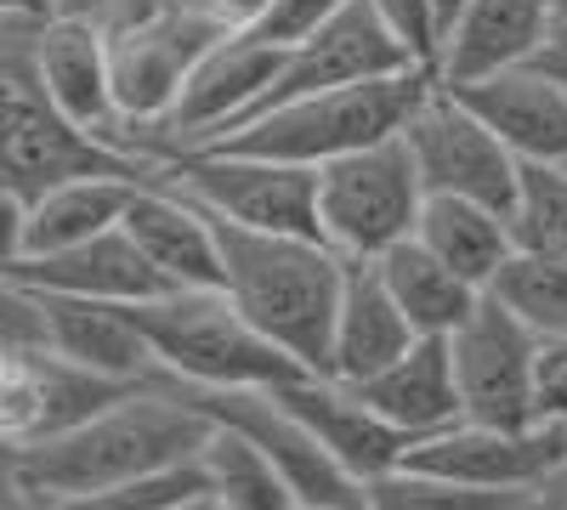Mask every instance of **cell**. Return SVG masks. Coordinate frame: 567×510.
I'll return each instance as SVG.
<instances>
[{
    "label": "cell",
    "mask_w": 567,
    "mask_h": 510,
    "mask_svg": "<svg viewBox=\"0 0 567 510\" xmlns=\"http://www.w3.org/2000/svg\"><path fill=\"white\" fill-rule=\"evenodd\" d=\"M205 437H210L205 414L171 381L148 375L125 397H114L109 408H97L91 420H80L74 431L23 448L18 482L34 488L40 499H69V493H91V488H114V482L194 466Z\"/></svg>",
    "instance_id": "6da1fadb"
},
{
    "label": "cell",
    "mask_w": 567,
    "mask_h": 510,
    "mask_svg": "<svg viewBox=\"0 0 567 510\" xmlns=\"http://www.w3.org/2000/svg\"><path fill=\"white\" fill-rule=\"evenodd\" d=\"M216 244H221V290L245 312V323L261 330L284 357L323 375L347 261L323 239L250 233V227L233 221H216Z\"/></svg>",
    "instance_id": "7a4b0ae2"
},
{
    "label": "cell",
    "mask_w": 567,
    "mask_h": 510,
    "mask_svg": "<svg viewBox=\"0 0 567 510\" xmlns=\"http://www.w3.org/2000/svg\"><path fill=\"white\" fill-rule=\"evenodd\" d=\"M432 69H403V74H381V80H358V85H329V91H307L290 97L256 119H245L239 131L216 136V148H239V154H267L284 165H329L341 154H358L369 143H386L403 131V119L420 108V97L432 91Z\"/></svg>",
    "instance_id": "3957f363"
},
{
    "label": "cell",
    "mask_w": 567,
    "mask_h": 510,
    "mask_svg": "<svg viewBox=\"0 0 567 510\" xmlns=\"http://www.w3.org/2000/svg\"><path fill=\"white\" fill-rule=\"evenodd\" d=\"M125 318L154 352V375L187 386H278L301 375L261 330H250L221 284L205 290H159L148 301H125Z\"/></svg>",
    "instance_id": "277c9868"
},
{
    "label": "cell",
    "mask_w": 567,
    "mask_h": 510,
    "mask_svg": "<svg viewBox=\"0 0 567 510\" xmlns=\"http://www.w3.org/2000/svg\"><path fill=\"white\" fill-rule=\"evenodd\" d=\"M109 29V69H114V103H120V143L142 165H154V136L176 108L194 63L221 40V29L194 0H142L103 23Z\"/></svg>",
    "instance_id": "5b68a950"
},
{
    "label": "cell",
    "mask_w": 567,
    "mask_h": 510,
    "mask_svg": "<svg viewBox=\"0 0 567 510\" xmlns=\"http://www.w3.org/2000/svg\"><path fill=\"white\" fill-rule=\"evenodd\" d=\"M154 176H165L176 194H187L205 216L250 227V233H290L318 239V170L284 165L267 154L239 148H182Z\"/></svg>",
    "instance_id": "8992f818"
},
{
    "label": "cell",
    "mask_w": 567,
    "mask_h": 510,
    "mask_svg": "<svg viewBox=\"0 0 567 510\" xmlns=\"http://www.w3.org/2000/svg\"><path fill=\"white\" fill-rule=\"evenodd\" d=\"M420 205L425 188L403 136L318 165V239L341 261H374L403 244L414 233Z\"/></svg>",
    "instance_id": "52a82bcc"
},
{
    "label": "cell",
    "mask_w": 567,
    "mask_h": 510,
    "mask_svg": "<svg viewBox=\"0 0 567 510\" xmlns=\"http://www.w3.org/2000/svg\"><path fill=\"white\" fill-rule=\"evenodd\" d=\"M398 136H403V148H409V159L420 170L425 194L477 199V205L511 216L516 181H523V159H516L449 85L432 80V91L420 97V108L403 119Z\"/></svg>",
    "instance_id": "ba28073f"
},
{
    "label": "cell",
    "mask_w": 567,
    "mask_h": 510,
    "mask_svg": "<svg viewBox=\"0 0 567 510\" xmlns=\"http://www.w3.org/2000/svg\"><path fill=\"white\" fill-rule=\"evenodd\" d=\"M159 381H171V375H159ZM171 386L194 403L210 426H227L245 443H256L284 471V482H290V493L301 504H358V510H369L363 482L352 471H341L336 459L312 443V431L284 408V397L272 386H187V381H171Z\"/></svg>",
    "instance_id": "9c48e42d"
},
{
    "label": "cell",
    "mask_w": 567,
    "mask_h": 510,
    "mask_svg": "<svg viewBox=\"0 0 567 510\" xmlns=\"http://www.w3.org/2000/svg\"><path fill=\"white\" fill-rule=\"evenodd\" d=\"M534 352H539V335L511 306H499L483 290L477 306L449 330L460 420H477V426H539L534 420Z\"/></svg>",
    "instance_id": "30bf717a"
},
{
    "label": "cell",
    "mask_w": 567,
    "mask_h": 510,
    "mask_svg": "<svg viewBox=\"0 0 567 510\" xmlns=\"http://www.w3.org/2000/svg\"><path fill=\"white\" fill-rule=\"evenodd\" d=\"M398 466L454 477L471 488H511L534 493L567 471V431L561 426H477L454 420L432 437H414Z\"/></svg>",
    "instance_id": "8fae6325"
},
{
    "label": "cell",
    "mask_w": 567,
    "mask_h": 510,
    "mask_svg": "<svg viewBox=\"0 0 567 510\" xmlns=\"http://www.w3.org/2000/svg\"><path fill=\"white\" fill-rule=\"evenodd\" d=\"M131 386L142 381L97 375V368L69 363L52 346H18L12 363L0 368V443L12 448L52 443L80 420H91L97 408H109L114 397H125Z\"/></svg>",
    "instance_id": "7c38bea8"
},
{
    "label": "cell",
    "mask_w": 567,
    "mask_h": 510,
    "mask_svg": "<svg viewBox=\"0 0 567 510\" xmlns=\"http://www.w3.org/2000/svg\"><path fill=\"white\" fill-rule=\"evenodd\" d=\"M403 69H425V63H414V52L381 18H374L369 0H352V7H341L307 40L284 45V63H278L272 85H267V97L256 103V114L290 103V97H307V91L358 85V80H381V74H403ZM233 131H239V125H233Z\"/></svg>",
    "instance_id": "4fadbf2b"
},
{
    "label": "cell",
    "mask_w": 567,
    "mask_h": 510,
    "mask_svg": "<svg viewBox=\"0 0 567 510\" xmlns=\"http://www.w3.org/2000/svg\"><path fill=\"white\" fill-rule=\"evenodd\" d=\"M34 80L69 125H80L85 136H97V143L125 154L103 18H91V12H52L45 18L40 34H34Z\"/></svg>",
    "instance_id": "5bb4252c"
},
{
    "label": "cell",
    "mask_w": 567,
    "mask_h": 510,
    "mask_svg": "<svg viewBox=\"0 0 567 510\" xmlns=\"http://www.w3.org/2000/svg\"><path fill=\"white\" fill-rule=\"evenodd\" d=\"M443 85V80H437ZM523 165H567V91L528 58L449 85Z\"/></svg>",
    "instance_id": "9a60e30c"
},
{
    "label": "cell",
    "mask_w": 567,
    "mask_h": 510,
    "mask_svg": "<svg viewBox=\"0 0 567 510\" xmlns=\"http://www.w3.org/2000/svg\"><path fill=\"white\" fill-rule=\"evenodd\" d=\"M272 392H278L284 408H290L296 420L312 431V443H318L329 459H336L341 471H352L358 482L392 471L398 459H403V448H409V437L392 431L352 386L318 375V368H301V375L278 381Z\"/></svg>",
    "instance_id": "2e32d148"
},
{
    "label": "cell",
    "mask_w": 567,
    "mask_h": 510,
    "mask_svg": "<svg viewBox=\"0 0 567 510\" xmlns=\"http://www.w3.org/2000/svg\"><path fill=\"white\" fill-rule=\"evenodd\" d=\"M120 227L131 233V244L148 256V267L165 278L171 290H205V284H221V244H216V221L176 194L165 176H142L131 199H125V216Z\"/></svg>",
    "instance_id": "e0dca14e"
},
{
    "label": "cell",
    "mask_w": 567,
    "mask_h": 510,
    "mask_svg": "<svg viewBox=\"0 0 567 510\" xmlns=\"http://www.w3.org/2000/svg\"><path fill=\"white\" fill-rule=\"evenodd\" d=\"M7 272L34 295H74V301H114V306L171 290L148 267V256L131 244L125 227H103V233H91L69 250L18 256V261H7Z\"/></svg>",
    "instance_id": "ac0fdd59"
},
{
    "label": "cell",
    "mask_w": 567,
    "mask_h": 510,
    "mask_svg": "<svg viewBox=\"0 0 567 510\" xmlns=\"http://www.w3.org/2000/svg\"><path fill=\"white\" fill-rule=\"evenodd\" d=\"M414 346V323L398 312L392 290L381 284V272L369 261H347L341 278V301H336V323H329V357L323 375L358 386L369 375H381L392 357H403Z\"/></svg>",
    "instance_id": "d6986e66"
},
{
    "label": "cell",
    "mask_w": 567,
    "mask_h": 510,
    "mask_svg": "<svg viewBox=\"0 0 567 510\" xmlns=\"http://www.w3.org/2000/svg\"><path fill=\"white\" fill-rule=\"evenodd\" d=\"M545 29H550L545 0H465V12L437 40L432 74L443 85H460V80H477L511 63H528L539 52Z\"/></svg>",
    "instance_id": "ffe728a7"
},
{
    "label": "cell",
    "mask_w": 567,
    "mask_h": 510,
    "mask_svg": "<svg viewBox=\"0 0 567 510\" xmlns=\"http://www.w3.org/2000/svg\"><path fill=\"white\" fill-rule=\"evenodd\" d=\"M392 431L432 437L460 420V386H454V363H449V335H414L403 357H392L381 375H369L352 386Z\"/></svg>",
    "instance_id": "44dd1931"
},
{
    "label": "cell",
    "mask_w": 567,
    "mask_h": 510,
    "mask_svg": "<svg viewBox=\"0 0 567 510\" xmlns=\"http://www.w3.org/2000/svg\"><path fill=\"white\" fill-rule=\"evenodd\" d=\"M45 346L63 352L69 363H85L114 381H148L154 352L136 335V323L114 301H74V295H40Z\"/></svg>",
    "instance_id": "7402d4cb"
},
{
    "label": "cell",
    "mask_w": 567,
    "mask_h": 510,
    "mask_svg": "<svg viewBox=\"0 0 567 510\" xmlns=\"http://www.w3.org/2000/svg\"><path fill=\"white\" fill-rule=\"evenodd\" d=\"M414 239L477 290H488L494 272L516 256L511 216L488 210L477 199H454V194H425V205L414 216Z\"/></svg>",
    "instance_id": "603a6c76"
},
{
    "label": "cell",
    "mask_w": 567,
    "mask_h": 510,
    "mask_svg": "<svg viewBox=\"0 0 567 510\" xmlns=\"http://www.w3.org/2000/svg\"><path fill=\"white\" fill-rule=\"evenodd\" d=\"M142 176H69L58 188H45L23 205V244L18 256H45V250H69L103 227H120L125 199Z\"/></svg>",
    "instance_id": "cb8c5ba5"
},
{
    "label": "cell",
    "mask_w": 567,
    "mask_h": 510,
    "mask_svg": "<svg viewBox=\"0 0 567 510\" xmlns=\"http://www.w3.org/2000/svg\"><path fill=\"white\" fill-rule=\"evenodd\" d=\"M369 267L381 272V284L392 290L398 312L414 323V335H449L454 323L477 306V295H483L477 284H465L454 267H443L414 233L403 244H392L386 256H374Z\"/></svg>",
    "instance_id": "d4e9b609"
},
{
    "label": "cell",
    "mask_w": 567,
    "mask_h": 510,
    "mask_svg": "<svg viewBox=\"0 0 567 510\" xmlns=\"http://www.w3.org/2000/svg\"><path fill=\"white\" fill-rule=\"evenodd\" d=\"M194 466H199L205 499L216 510H290L296 504L284 471L256 443H245L239 431H227V426H210V437H205Z\"/></svg>",
    "instance_id": "484cf974"
},
{
    "label": "cell",
    "mask_w": 567,
    "mask_h": 510,
    "mask_svg": "<svg viewBox=\"0 0 567 510\" xmlns=\"http://www.w3.org/2000/svg\"><path fill=\"white\" fill-rule=\"evenodd\" d=\"M488 295L511 306L534 335H567V256L545 250H516L499 272Z\"/></svg>",
    "instance_id": "4316f807"
},
{
    "label": "cell",
    "mask_w": 567,
    "mask_h": 510,
    "mask_svg": "<svg viewBox=\"0 0 567 510\" xmlns=\"http://www.w3.org/2000/svg\"><path fill=\"white\" fill-rule=\"evenodd\" d=\"M369 510H523L534 493H511V488H471L454 477H432L414 466H392L381 477L363 482Z\"/></svg>",
    "instance_id": "83f0119b"
},
{
    "label": "cell",
    "mask_w": 567,
    "mask_h": 510,
    "mask_svg": "<svg viewBox=\"0 0 567 510\" xmlns=\"http://www.w3.org/2000/svg\"><path fill=\"white\" fill-rule=\"evenodd\" d=\"M511 233H516V250L567 256V165H523Z\"/></svg>",
    "instance_id": "f1b7e54d"
},
{
    "label": "cell",
    "mask_w": 567,
    "mask_h": 510,
    "mask_svg": "<svg viewBox=\"0 0 567 510\" xmlns=\"http://www.w3.org/2000/svg\"><path fill=\"white\" fill-rule=\"evenodd\" d=\"M187 499H205L199 466H176V471L136 477V482L69 493V499H52V510H176V504H187Z\"/></svg>",
    "instance_id": "f546056e"
},
{
    "label": "cell",
    "mask_w": 567,
    "mask_h": 510,
    "mask_svg": "<svg viewBox=\"0 0 567 510\" xmlns=\"http://www.w3.org/2000/svg\"><path fill=\"white\" fill-rule=\"evenodd\" d=\"M534 420L567 431V335H539V352H534Z\"/></svg>",
    "instance_id": "4dcf8cb0"
},
{
    "label": "cell",
    "mask_w": 567,
    "mask_h": 510,
    "mask_svg": "<svg viewBox=\"0 0 567 510\" xmlns=\"http://www.w3.org/2000/svg\"><path fill=\"white\" fill-rule=\"evenodd\" d=\"M341 7H352V0H272L267 18H261L250 34L267 40V45H296V40H307L312 29H323Z\"/></svg>",
    "instance_id": "1f68e13d"
},
{
    "label": "cell",
    "mask_w": 567,
    "mask_h": 510,
    "mask_svg": "<svg viewBox=\"0 0 567 510\" xmlns=\"http://www.w3.org/2000/svg\"><path fill=\"white\" fill-rule=\"evenodd\" d=\"M369 7L414 52V63L432 69V58H437V12H432V0H369Z\"/></svg>",
    "instance_id": "d6a6232c"
},
{
    "label": "cell",
    "mask_w": 567,
    "mask_h": 510,
    "mask_svg": "<svg viewBox=\"0 0 567 510\" xmlns=\"http://www.w3.org/2000/svg\"><path fill=\"white\" fill-rule=\"evenodd\" d=\"M0 341H12V346H45L40 295L23 290L7 267H0Z\"/></svg>",
    "instance_id": "836d02e7"
},
{
    "label": "cell",
    "mask_w": 567,
    "mask_h": 510,
    "mask_svg": "<svg viewBox=\"0 0 567 510\" xmlns=\"http://www.w3.org/2000/svg\"><path fill=\"white\" fill-rule=\"evenodd\" d=\"M194 7L221 29V34H250L261 18H267V7L272 0H194Z\"/></svg>",
    "instance_id": "e575fe53"
},
{
    "label": "cell",
    "mask_w": 567,
    "mask_h": 510,
    "mask_svg": "<svg viewBox=\"0 0 567 510\" xmlns=\"http://www.w3.org/2000/svg\"><path fill=\"white\" fill-rule=\"evenodd\" d=\"M534 63L567 91V23H550L545 29V40H539V52H534Z\"/></svg>",
    "instance_id": "d590c367"
},
{
    "label": "cell",
    "mask_w": 567,
    "mask_h": 510,
    "mask_svg": "<svg viewBox=\"0 0 567 510\" xmlns=\"http://www.w3.org/2000/svg\"><path fill=\"white\" fill-rule=\"evenodd\" d=\"M29 7H40V12H91V18H120V12H131V7H142V0H29Z\"/></svg>",
    "instance_id": "8d00e7d4"
},
{
    "label": "cell",
    "mask_w": 567,
    "mask_h": 510,
    "mask_svg": "<svg viewBox=\"0 0 567 510\" xmlns=\"http://www.w3.org/2000/svg\"><path fill=\"white\" fill-rule=\"evenodd\" d=\"M523 510H567V471H561L556 482H545V488H534V499H528Z\"/></svg>",
    "instance_id": "74e56055"
},
{
    "label": "cell",
    "mask_w": 567,
    "mask_h": 510,
    "mask_svg": "<svg viewBox=\"0 0 567 510\" xmlns=\"http://www.w3.org/2000/svg\"><path fill=\"white\" fill-rule=\"evenodd\" d=\"M432 12H437V40H443V29L465 12V0H432Z\"/></svg>",
    "instance_id": "f35d334b"
},
{
    "label": "cell",
    "mask_w": 567,
    "mask_h": 510,
    "mask_svg": "<svg viewBox=\"0 0 567 510\" xmlns=\"http://www.w3.org/2000/svg\"><path fill=\"white\" fill-rule=\"evenodd\" d=\"M550 7V23H567V0H545Z\"/></svg>",
    "instance_id": "ab89813d"
},
{
    "label": "cell",
    "mask_w": 567,
    "mask_h": 510,
    "mask_svg": "<svg viewBox=\"0 0 567 510\" xmlns=\"http://www.w3.org/2000/svg\"><path fill=\"white\" fill-rule=\"evenodd\" d=\"M290 510H358V504H301V499H296Z\"/></svg>",
    "instance_id": "60d3db41"
},
{
    "label": "cell",
    "mask_w": 567,
    "mask_h": 510,
    "mask_svg": "<svg viewBox=\"0 0 567 510\" xmlns=\"http://www.w3.org/2000/svg\"><path fill=\"white\" fill-rule=\"evenodd\" d=\"M12 352H18L12 341H0V368H7V363H12Z\"/></svg>",
    "instance_id": "b9f144b4"
},
{
    "label": "cell",
    "mask_w": 567,
    "mask_h": 510,
    "mask_svg": "<svg viewBox=\"0 0 567 510\" xmlns=\"http://www.w3.org/2000/svg\"><path fill=\"white\" fill-rule=\"evenodd\" d=\"M176 510H210V499H187V504H176Z\"/></svg>",
    "instance_id": "7bdbcfd3"
},
{
    "label": "cell",
    "mask_w": 567,
    "mask_h": 510,
    "mask_svg": "<svg viewBox=\"0 0 567 510\" xmlns=\"http://www.w3.org/2000/svg\"><path fill=\"white\" fill-rule=\"evenodd\" d=\"M210 510H216V504H210Z\"/></svg>",
    "instance_id": "ee69618b"
}]
</instances>
